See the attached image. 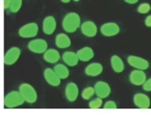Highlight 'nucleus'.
Returning a JSON list of instances; mask_svg holds the SVG:
<instances>
[{
  "instance_id": "a878e982",
  "label": "nucleus",
  "mask_w": 151,
  "mask_h": 116,
  "mask_svg": "<svg viewBox=\"0 0 151 116\" xmlns=\"http://www.w3.org/2000/svg\"><path fill=\"white\" fill-rule=\"evenodd\" d=\"M151 6L150 5V4L148 3H144V4H139V7L137 8V11L139 13L141 14H145V13H148V12L150 11Z\"/></svg>"
},
{
  "instance_id": "dca6fc26",
  "label": "nucleus",
  "mask_w": 151,
  "mask_h": 116,
  "mask_svg": "<svg viewBox=\"0 0 151 116\" xmlns=\"http://www.w3.org/2000/svg\"><path fill=\"white\" fill-rule=\"evenodd\" d=\"M103 70V67H102V64L98 63V62H93L91 63L88 66L85 68V74L88 76H98L101 74Z\"/></svg>"
},
{
  "instance_id": "c756f323",
  "label": "nucleus",
  "mask_w": 151,
  "mask_h": 116,
  "mask_svg": "<svg viewBox=\"0 0 151 116\" xmlns=\"http://www.w3.org/2000/svg\"><path fill=\"white\" fill-rule=\"evenodd\" d=\"M10 5H11V0H4V8L5 10L10 8Z\"/></svg>"
},
{
  "instance_id": "1a4fd4ad",
  "label": "nucleus",
  "mask_w": 151,
  "mask_h": 116,
  "mask_svg": "<svg viewBox=\"0 0 151 116\" xmlns=\"http://www.w3.org/2000/svg\"><path fill=\"white\" fill-rule=\"evenodd\" d=\"M94 90L97 96L102 99L108 97L111 94L110 86L105 81H98L94 86Z\"/></svg>"
},
{
  "instance_id": "c85d7f7f",
  "label": "nucleus",
  "mask_w": 151,
  "mask_h": 116,
  "mask_svg": "<svg viewBox=\"0 0 151 116\" xmlns=\"http://www.w3.org/2000/svg\"><path fill=\"white\" fill-rule=\"evenodd\" d=\"M145 24L146 25L148 28H151V15L147 16V17L145 20Z\"/></svg>"
},
{
  "instance_id": "5701e85b",
  "label": "nucleus",
  "mask_w": 151,
  "mask_h": 116,
  "mask_svg": "<svg viewBox=\"0 0 151 116\" xmlns=\"http://www.w3.org/2000/svg\"><path fill=\"white\" fill-rule=\"evenodd\" d=\"M95 94V90L94 87L88 86L86 87L85 89H83V91L82 92V98L83 99H90Z\"/></svg>"
},
{
  "instance_id": "f8f14e48",
  "label": "nucleus",
  "mask_w": 151,
  "mask_h": 116,
  "mask_svg": "<svg viewBox=\"0 0 151 116\" xmlns=\"http://www.w3.org/2000/svg\"><path fill=\"white\" fill-rule=\"evenodd\" d=\"M134 104L139 109H149L150 107V99L149 96L143 93H137L134 95Z\"/></svg>"
},
{
  "instance_id": "6ab92c4d",
  "label": "nucleus",
  "mask_w": 151,
  "mask_h": 116,
  "mask_svg": "<svg viewBox=\"0 0 151 116\" xmlns=\"http://www.w3.org/2000/svg\"><path fill=\"white\" fill-rule=\"evenodd\" d=\"M43 58L46 62L54 64V63L59 62V60L60 59V55L57 50L51 48V49L46 50V51L44 53Z\"/></svg>"
},
{
  "instance_id": "bb28decb",
  "label": "nucleus",
  "mask_w": 151,
  "mask_h": 116,
  "mask_svg": "<svg viewBox=\"0 0 151 116\" xmlns=\"http://www.w3.org/2000/svg\"><path fill=\"white\" fill-rule=\"evenodd\" d=\"M116 104L115 103L114 101L112 100H109V101H106L105 104L103 105V109H116Z\"/></svg>"
},
{
  "instance_id": "aec40b11",
  "label": "nucleus",
  "mask_w": 151,
  "mask_h": 116,
  "mask_svg": "<svg viewBox=\"0 0 151 116\" xmlns=\"http://www.w3.org/2000/svg\"><path fill=\"white\" fill-rule=\"evenodd\" d=\"M62 58H63V61L65 62V63L69 66H77L78 61H79L77 53H75L74 51H65L63 54Z\"/></svg>"
},
{
  "instance_id": "4be33fe9",
  "label": "nucleus",
  "mask_w": 151,
  "mask_h": 116,
  "mask_svg": "<svg viewBox=\"0 0 151 116\" xmlns=\"http://www.w3.org/2000/svg\"><path fill=\"white\" fill-rule=\"evenodd\" d=\"M54 70L55 71V73L59 75V77L61 80H65V79L69 77L70 75V70L68 69V67L65 66L63 64H57L54 67Z\"/></svg>"
},
{
  "instance_id": "f03ea898",
  "label": "nucleus",
  "mask_w": 151,
  "mask_h": 116,
  "mask_svg": "<svg viewBox=\"0 0 151 116\" xmlns=\"http://www.w3.org/2000/svg\"><path fill=\"white\" fill-rule=\"evenodd\" d=\"M25 99L20 91H11L4 97V106L9 109L16 108L23 104Z\"/></svg>"
},
{
  "instance_id": "b1692460",
  "label": "nucleus",
  "mask_w": 151,
  "mask_h": 116,
  "mask_svg": "<svg viewBox=\"0 0 151 116\" xmlns=\"http://www.w3.org/2000/svg\"><path fill=\"white\" fill-rule=\"evenodd\" d=\"M22 0H11V5H10V11L12 13L17 12L22 8Z\"/></svg>"
},
{
  "instance_id": "cd10ccee",
  "label": "nucleus",
  "mask_w": 151,
  "mask_h": 116,
  "mask_svg": "<svg viewBox=\"0 0 151 116\" xmlns=\"http://www.w3.org/2000/svg\"><path fill=\"white\" fill-rule=\"evenodd\" d=\"M143 90L145 91H151V78L146 80V81L143 84Z\"/></svg>"
},
{
  "instance_id": "a211bd4d",
  "label": "nucleus",
  "mask_w": 151,
  "mask_h": 116,
  "mask_svg": "<svg viewBox=\"0 0 151 116\" xmlns=\"http://www.w3.org/2000/svg\"><path fill=\"white\" fill-rule=\"evenodd\" d=\"M55 45L61 49L68 48L71 45L70 38L65 33H59L55 37Z\"/></svg>"
},
{
  "instance_id": "7ed1b4c3",
  "label": "nucleus",
  "mask_w": 151,
  "mask_h": 116,
  "mask_svg": "<svg viewBox=\"0 0 151 116\" xmlns=\"http://www.w3.org/2000/svg\"><path fill=\"white\" fill-rule=\"evenodd\" d=\"M19 91L22 95L25 101L29 104H34L37 99V93L35 88L27 83H23L19 86Z\"/></svg>"
},
{
  "instance_id": "412c9836",
  "label": "nucleus",
  "mask_w": 151,
  "mask_h": 116,
  "mask_svg": "<svg viewBox=\"0 0 151 116\" xmlns=\"http://www.w3.org/2000/svg\"><path fill=\"white\" fill-rule=\"evenodd\" d=\"M111 65L112 70H114L116 73H122L125 69V65L122 58L116 55L112 56L111 58Z\"/></svg>"
},
{
  "instance_id": "f257e3e1",
  "label": "nucleus",
  "mask_w": 151,
  "mask_h": 116,
  "mask_svg": "<svg viewBox=\"0 0 151 116\" xmlns=\"http://www.w3.org/2000/svg\"><path fill=\"white\" fill-rule=\"evenodd\" d=\"M81 19L79 15L76 12L67 13L62 22L63 29L68 33H74L80 27Z\"/></svg>"
},
{
  "instance_id": "473e14b6",
  "label": "nucleus",
  "mask_w": 151,
  "mask_h": 116,
  "mask_svg": "<svg viewBox=\"0 0 151 116\" xmlns=\"http://www.w3.org/2000/svg\"><path fill=\"white\" fill-rule=\"evenodd\" d=\"M74 2H78V1H80V0H73Z\"/></svg>"
},
{
  "instance_id": "ddd939ff",
  "label": "nucleus",
  "mask_w": 151,
  "mask_h": 116,
  "mask_svg": "<svg viewBox=\"0 0 151 116\" xmlns=\"http://www.w3.org/2000/svg\"><path fill=\"white\" fill-rule=\"evenodd\" d=\"M82 33L88 37H93L97 35L98 28L92 21H86L81 25Z\"/></svg>"
},
{
  "instance_id": "6e6552de",
  "label": "nucleus",
  "mask_w": 151,
  "mask_h": 116,
  "mask_svg": "<svg viewBox=\"0 0 151 116\" xmlns=\"http://www.w3.org/2000/svg\"><path fill=\"white\" fill-rule=\"evenodd\" d=\"M129 80L132 85L139 86H143V84L146 81L147 79H146V75L144 72V70L136 69L131 71L129 75Z\"/></svg>"
},
{
  "instance_id": "2f4dec72",
  "label": "nucleus",
  "mask_w": 151,
  "mask_h": 116,
  "mask_svg": "<svg viewBox=\"0 0 151 116\" xmlns=\"http://www.w3.org/2000/svg\"><path fill=\"white\" fill-rule=\"evenodd\" d=\"M62 3H64V4H68V3H70V0H60Z\"/></svg>"
},
{
  "instance_id": "f3484780",
  "label": "nucleus",
  "mask_w": 151,
  "mask_h": 116,
  "mask_svg": "<svg viewBox=\"0 0 151 116\" xmlns=\"http://www.w3.org/2000/svg\"><path fill=\"white\" fill-rule=\"evenodd\" d=\"M78 57L81 62H88L94 57V51L89 46H84L77 51Z\"/></svg>"
},
{
  "instance_id": "423d86ee",
  "label": "nucleus",
  "mask_w": 151,
  "mask_h": 116,
  "mask_svg": "<svg viewBox=\"0 0 151 116\" xmlns=\"http://www.w3.org/2000/svg\"><path fill=\"white\" fill-rule=\"evenodd\" d=\"M128 64L137 70H147L150 66V63L147 60L137 56H129L127 57Z\"/></svg>"
},
{
  "instance_id": "9d476101",
  "label": "nucleus",
  "mask_w": 151,
  "mask_h": 116,
  "mask_svg": "<svg viewBox=\"0 0 151 116\" xmlns=\"http://www.w3.org/2000/svg\"><path fill=\"white\" fill-rule=\"evenodd\" d=\"M100 31L105 37H113L120 33V27L115 22H106L102 25Z\"/></svg>"
},
{
  "instance_id": "39448f33",
  "label": "nucleus",
  "mask_w": 151,
  "mask_h": 116,
  "mask_svg": "<svg viewBox=\"0 0 151 116\" xmlns=\"http://www.w3.org/2000/svg\"><path fill=\"white\" fill-rule=\"evenodd\" d=\"M27 47L33 53L41 54L45 53L46 51L48 48V44L44 39H35L29 41Z\"/></svg>"
},
{
  "instance_id": "20e7f679",
  "label": "nucleus",
  "mask_w": 151,
  "mask_h": 116,
  "mask_svg": "<svg viewBox=\"0 0 151 116\" xmlns=\"http://www.w3.org/2000/svg\"><path fill=\"white\" fill-rule=\"evenodd\" d=\"M38 25L36 22H30L23 25L18 31V35L22 38H32L36 37L38 33Z\"/></svg>"
},
{
  "instance_id": "7c9ffc66",
  "label": "nucleus",
  "mask_w": 151,
  "mask_h": 116,
  "mask_svg": "<svg viewBox=\"0 0 151 116\" xmlns=\"http://www.w3.org/2000/svg\"><path fill=\"white\" fill-rule=\"evenodd\" d=\"M124 1L129 4H136V3H138L139 0H124Z\"/></svg>"
},
{
  "instance_id": "9b49d317",
  "label": "nucleus",
  "mask_w": 151,
  "mask_h": 116,
  "mask_svg": "<svg viewBox=\"0 0 151 116\" xmlns=\"http://www.w3.org/2000/svg\"><path fill=\"white\" fill-rule=\"evenodd\" d=\"M44 77H45L46 82L50 85L51 86H59L61 82V79L59 77V75L55 73L54 69L52 70L50 68H46L44 70Z\"/></svg>"
},
{
  "instance_id": "2eb2a0df",
  "label": "nucleus",
  "mask_w": 151,
  "mask_h": 116,
  "mask_svg": "<svg viewBox=\"0 0 151 116\" xmlns=\"http://www.w3.org/2000/svg\"><path fill=\"white\" fill-rule=\"evenodd\" d=\"M65 96L70 102H74L78 96V87L74 82L69 83L65 87Z\"/></svg>"
},
{
  "instance_id": "4468645a",
  "label": "nucleus",
  "mask_w": 151,
  "mask_h": 116,
  "mask_svg": "<svg viewBox=\"0 0 151 116\" xmlns=\"http://www.w3.org/2000/svg\"><path fill=\"white\" fill-rule=\"evenodd\" d=\"M43 32L46 35H51L56 28V21L52 16H47L45 17L42 25Z\"/></svg>"
},
{
  "instance_id": "0eeeda50",
  "label": "nucleus",
  "mask_w": 151,
  "mask_h": 116,
  "mask_svg": "<svg viewBox=\"0 0 151 116\" xmlns=\"http://www.w3.org/2000/svg\"><path fill=\"white\" fill-rule=\"evenodd\" d=\"M20 55L21 50L17 46H12L4 55V64L7 66H12L14 63H16L18 58L20 57Z\"/></svg>"
},
{
  "instance_id": "393cba45",
  "label": "nucleus",
  "mask_w": 151,
  "mask_h": 116,
  "mask_svg": "<svg viewBox=\"0 0 151 116\" xmlns=\"http://www.w3.org/2000/svg\"><path fill=\"white\" fill-rule=\"evenodd\" d=\"M102 105V99L100 97H98L96 99L91 100L88 103V106L90 109H99Z\"/></svg>"
}]
</instances>
